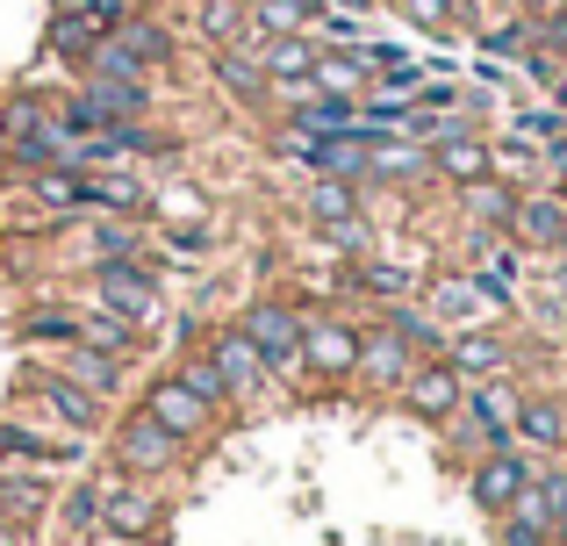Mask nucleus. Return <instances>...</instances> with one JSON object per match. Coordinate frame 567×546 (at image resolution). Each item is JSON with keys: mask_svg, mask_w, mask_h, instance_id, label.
Returning a JSON list of instances; mask_svg holds the SVG:
<instances>
[{"mask_svg": "<svg viewBox=\"0 0 567 546\" xmlns=\"http://www.w3.org/2000/svg\"><path fill=\"white\" fill-rule=\"evenodd\" d=\"M237 331L259 346L266 374H274L280 389L309 381L302 374V302H295V295H251V302L237 309Z\"/></svg>", "mask_w": 567, "mask_h": 546, "instance_id": "obj_1", "label": "nucleus"}, {"mask_svg": "<svg viewBox=\"0 0 567 546\" xmlns=\"http://www.w3.org/2000/svg\"><path fill=\"white\" fill-rule=\"evenodd\" d=\"M86 288H94V309L137 323V331L166 323V288H158V267H152V259H109V267L86 274Z\"/></svg>", "mask_w": 567, "mask_h": 546, "instance_id": "obj_2", "label": "nucleus"}, {"mask_svg": "<svg viewBox=\"0 0 567 546\" xmlns=\"http://www.w3.org/2000/svg\"><path fill=\"white\" fill-rule=\"evenodd\" d=\"M517 403H525L517 374H503V381H467V403H460V418H453V439H460L467 453L517 446Z\"/></svg>", "mask_w": 567, "mask_h": 546, "instance_id": "obj_3", "label": "nucleus"}, {"mask_svg": "<svg viewBox=\"0 0 567 546\" xmlns=\"http://www.w3.org/2000/svg\"><path fill=\"white\" fill-rule=\"evenodd\" d=\"M109 453H115V475L123 482H158V475H181L194 446H181V439H173L166 424H152L144 410H130L123 424H109Z\"/></svg>", "mask_w": 567, "mask_h": 546, "instance_id": "obj_4", "label": "nucleus"}, {"mask_svg": "<svg viewBox=\"0 0 567 546\" xmlns=\"http://www.w3.org/2000/svg\"><path fill=\"white\" fill-rule=\"evenodd\" d=\"M22 403L37 410V418L65 424V439H101V432H109V403L86 395L80 381H65L58 367H29V374H22Z\"/></svg>", "mask_w": 567, "mask_h": 546, "instance_id": "obj_5", "label": "nucleus"}, {"mask_svg": "<svg viewBox=\"0 0 567 546\" xmlns=\"http://www.w3.org/2000/svg\"><path fill=\"white\" fill-rule=\"evenodd\" d=\"M302 374L331 389L360 374V323L338 309H302Z\"/></svg>", "mask_w": 567, "mask_h": 546, "instance_id": "obj_6", "label": "nucleus"}, {"mask_svg": "<svg viewBox=\"0 0 567 546\" xmlns=\"http://www.w3.org/2000/svg\"><path fill=\"white\" fill-rule=\"evenodd\" d=\"M532 475H539V453L525 446H496V453H474L467 461V496L482 518H503V511L517 504V496L532 490Z\"/></svg>", "mask_w": 567, "mask_h": 546, "instance_id": "obj_7", "label": "nucleus"}, {"mask_svg": "<svg viewBox=\"0 0 567 546\" xmlns=\"http://www.w3.org/2000/svg\"><path fill=\"white\" fill-rule=\"evenodd\" d=\"M137 410H144V418H152V424H166V432L181 439V446H202V439L216 432V410H208L202 395H194L187 381L173 374V367H166V374H152V381H144Z\"/></svg>", "mask_w": 567, "mask_h": 546, "instance_id": "obj_8", "label": "nucleus"}, {"mask_svg": "<svg viewBox=\"0 0 567 546\" xmlns=\"http://www.w3.org/2000/svg\"><path fill=\"white\" fill-rule=\"evenodd\" d=\"M101 533H109L115 546H123V539H144V546H152L158 533H166V504H158L152 482H123V475L109 467V496H101Z\"/></svg>", "mask_w": 567, "mask_h": 546, "instance_id": "obj_9", "label": "nucleus"}, {"mask_svg": "<svg viewBox=\"0 0 567 546\" xmlns=\"http://www.w3.org/2000/svg\"><path fill=\"white\" fill-rule=\"evenodd\" d=\"M202 352L216 360V374L230 381V403H237V410H245V403H266V395L280 389V381L266 374L259 346H251V338L237 331V323H223V331H208V338H202Z\"/></svg>", "mask_w": 567, "mask_h": 546, "instance_id": "obj_10", "label": "nucleus"}, {"mask_svg": "<svg viewBox=\"0 0 567 546\" xmlns=\"http://www.w3.org/2000/svg\"><path fill=\"white\" fill-rule=\"evenodd\" d=\"M395 403L410 410L416 424H453L460 403H467V381H460L453 360H416V374L395 389Z\"/></svg>", "mask_w": 567, "mask_h": 546, "instance_id": "obj_11", "label": "nucleus"}, {"mask_svg": "<svg viewBox=\"0 0 567 546\" xmlns=\"http://www.w3.org/2000/svg\"><path fill=\"white\" fill-rule=\"evenodd\" d=\"M410 374H416V352L402 346L388 323H360V374H352V381L374 389V395H395Z\"/></svg>", "mask_w": 567, "mask_h": 546, "instance_id": "obj_12", "label": "nucleus"}, {"mask_svg": "<svg viewBox=\"0 0 567 546\" xmlns=\"http://www.w3.org/2000/svg\"><path fill=\"white\" fill-rule=\"evenodd\" d=\"M208 80H216V94L237 101V109H266V101H274V80H266V65H259L251 43H223V51H208Z\"/></svg>", "mask_w": 567, "mask_h": 546, "instance_id": "obj_13", "label": "nucleus"}, {"mask_svg": "<svg viewBox=\"0 0 567 546\" xmlns=\"http://www.w3.org/2000/svg\"><path fill=\"white\" fill-rule=\"evenodd\" d=\"M72 94L94 109L101 130H115V123H152V109H158V86L152 80H80Z\"/></svg>", "mask_w": 567, "mask_h": 546, "instance_id": "obj_14", "label": "nucleus"}, {"mask_svg": "<svg viewBox=\"0 0 567 546\" xmlns=\"http://www.w3.org/2000/svg\"><path fill=\"white\" fill-rule=\"evenodd\" d=\"M424 309L445 323V331H482V323H496V302L474 288V274H439V280H424Z\"/></svg>", "mask_w": 567, "mask_h": 546, "instance_id": "obj_15", "label": "nucleus"}, {"mask_svg": "<svg viewBox=\"0 0 567 546\" xmlns=\"http://www.w3.org/2000/svg\"><path fill=\"white\" fill-rule=\"evenodd\" d=\"M445 360L460 367V381H503V374H517V346L496 331V323H482V331H453V338H445Z\"/></svg>", "mask_w": 567, "mask_h": 546, "instance_id": "obj_16", "label": "nucleus"}, {"mask_svg": "<svg viewBox=\"0 0 567 546\" xmlns=\"http://www.w3.org/2000/svg\"><path fill=\"white\" fill-rule=\"evenodd\" d=\"M511 238L525 245V253H539V259H554V267H567V202H560V195H525V202H517Z\"/></svg>", "mask_w": 567, "mask_h": 546, "instance_id": "obj_17", "label": "nucleus"}, {"mask_svg": "<svg viewBox=\"0 0 567 546\" xmlns=\"http://www.w3.org/2000/svg\"><path fill=\"white\" fill-rule=\"evenodd\" d=\"M517 446L539 453V461H560L567 453V395L525 389V403H517Z\"/></svg>", "mask_w": 567, "mask_h": 546, "instance_id": "obj_18", "label": "nucleus"}, {"mask_svg": "<svg viewBox=\"0 0 567 546\" xmlns=\"http://www.w3.org/2000/svg\"><path fill=\"white\" fill-rule=\"evenodd\" d=\"M416 181H431V144H416V137H374L367 144V187H416Z\"/></svg>", "mask_w": 567, "mask_h": 546, "instance_id": "obj_19", "label": "nucleus"}, {"mask_svg": "<svg viewBox=\"0 0 567 546\" xmlns=\"http://www.w3.org/2000/svg\"><path fill=\"white\" fill-rule=\"evenodd\" d=\"M109 37L123 43V58L144 72V80H152V72H166L173 58H181V37H173V22H166V14H144V8L130 14L123 29H109Z\"/></svg>", "mask_w": 567, "mask_h": 546, "instance_id": "obj_20", "label": "nucleus"}, {"mask_svg": "<svg viewBox=\"0 0 567 546\" xmlns=\"http://www.w3.org/2000/svg\"><path fill=\"white\" fill-rule=\"evenodd\" d=\"M86 439H51V432H29V424L0 418V461L8 467H80Z\"/></svg>", "mask_w": 567, "mask_h": 546, "instance_id": "obj_21", "label": "nucleus"}, {"mask_svg": "<svg viewBox=\"0 0 567 546\" xmlns=\"http://www.w3.org/2000/svg\"><path fill=\"white\" fill-rule=\"evenodd\" d=\"M488 173H496V152H488L482 130H460V137H439V144H431V181L474 187V181H488Z\"/></svg>", "mask_w": 567, "mask_h": 546, "instance_id": "obj_22", "label": "nucleus"}, {"mask_svg": "<svg viewBox=\"0 0 567 546\" xmlns=\"http://www.w3.org/2000/svg\"><path fill=\"white\" fill-rule=\"evenodd\" d=\"M453 195H460V216H467V230H503V238H511L525 187H517V181H503V173H488V181L453 187Z\"/></svg>", "mask_w": 567, "mask_h": 546, "instance_id": "obj_23", "label": "nucleus"}, {"mask_svg": "<svg viewBox=\"0 0 567 546\" xmlns=\"http://www.w3.org/2000/svg\"><path fill=\"white\" fill-rule=\"evenodd\" d=\"M86 209L94 216H130V224H137V216L152 209V187H144L130 166H94L86 173Z\"/></svg>", "mask_w": 567, "mask_h": 546, "instance_id": "obj_24", "label": "nucleus"}, {"mask_svg": "<svg viewBox=\"0 0 567 546\" xmlns=\"http://www.w3.org/2000/svg\"><path fill=\"white\" fill-rule=\"evenodd\" d=\"M51 367L65 381H80L86 395H101V403H115V395H123V381H130V360H109V352H94V346H58Z\"/></svg>", "mask_w": 567, "mask_h": 546, "instance_id": "obj_25", "label": "nucleus"}, {"mask_svg": "<svg viewBox=\"0 0 567 546\" xmlns=\"http://www.w3.org/2000/svg\"><path fill=\"white\" fill-rule=\"evenodd\" d=\"M0 511L14 518L22 539H29V525L51 518V482H43V467H8L0 461Z\"/></svg>", "mask_w": 567, "mask_h": 546, "instance_id": "obj_26", "label": "nucleus"}, {"mask_svg": "<svg viewBox=\"0 0 567 546\" xmlns=\"http://www.w3.org/2000/svg\"><path fill=\"white\" fill-rule=\"evenodd\" d=\"M317 94H346V101H360L367 86H374V65H367V51L360 43H323L317 51Z\"/></svg>", "mask_w": 567, "mask_h": 546, "instance_id": "obj_27", "label": "nucleus"}, {"mask_svg": "<svg viewBox=\"0 0 567 546\" xmlns=\"http://www.w3.org/2000/svg\"><path fill=\"white\" fill-rule=\"evenodd\" d=\"M381 323L416 352V360H445V338H453V331H445L424 302H381Z\"/></svg>", "mask_w": 567, "mask_h": 546, "instance_id": "obj_28", "label": "nucleus"}, {"mask_svg": "<svg viewBox=\"0 0 567 546\" xmlns=\"http://www.w3.org/2000/svg\"><path fill=\"white\" fill-rule=\"evenodd\" d=\"M352 288H360L367 302H416V295H424V280L402 267V259L367 253V259H352Z\"/></svg>", "mask_w": 567, "mask_h": 546, "instance_id": "obj_29", "label": "nucleus"}, {"mask_svg": "<svg viewBox=\"0 0 567 546\" xmlns=\"http://www.w3.org/2000/svg\"><path fill=\"white\" fill-rule=\"evenodd\" d=\"M288 130L295 137H346V130H360V101L346 94H309L288 109Z\"/></svg>", "mask_w": 567, "mask_h": 546, "instance_id": "obj_30", "label": "nucleus"}, {"mask_svg": "<svg viewBox=\"0 0 567 546\" xmlns=\"http://www.w3.org/2000/svg\"><path fill=\"white\" fill-rule=\"evenodd\" d=\"M323 0H251V37H317Z\"/></svg>", "mask_w": 567, "mask_h": 546, "instance_id": "obj_31", "label": "nucleus"}, {"mask_svg": "<svg viewBox=\"0 0 567 546\" xmlns=\"http://www.w3.org/2000/svg\"><path fill=\"white\" fill-rule=\"evenodd\" d=\"M194 37L208 43V51H223V43H245L251 37V0H194Z\"/></svg>", "mask_w": 567, "mask_h": 546, "instance_id": "obj_32", "label": "nucleus"}, {"mask_svg": "<svg viewBox=\"0 0 567 546\" xmlns=\"http://www.w3.org/2000/svg\"><path fill=\"white\" fill-rule=\"evenodd\" d=\"M496 546H554V511L539 490H525L511 511L496 518Z\"/></svg>", "mask_w": 567, "mask_h": 546, "instance_id": "obj_33", "label": "nucleus"}, {"mask_svg": "<svg viewBox=\"0 0 567 546\" xmlns=\"http://www.w3.org/2000/svg\"><path fill=\"white\" fill-rule=\"evenodd\" d=\"M302 216L317 230H331V224H352V216H367V187H352V181H309V195H302Z\"/></svg>", "mask_w": 567, "mask_h": 546, "instance_id": "obj_34", "label": "nucleus"}, {"mask_svg": "<svg viewBox=\"0 0 567 546\" xmlns=\"http://www.w3.org/2000/svg\"><path fill=\"white\" fill-rule=\"evenodd\" d=\"M14 338L22 346H80V309L72 302H37L14 317Z\"/></svg>", "mask_w": 567, "mask_h": 546, "instance_id": "obj_35", "label": "nucleus"}, {"mask_svg": "<svg viewBox=\"0 0 567 546\" xmlns=\"http://www.w3.org/2000/svg\"><path fill=\"white\" fill-rule=\"evenodd\" d=\"M474 51H482V58H496V65L525 58V51H532V14H525V8H503V14H488V22L474 29Z\"/></svg>", "mask_w": 567, "mask_h": 546, "instance_id": "obj_36", "label": "nucleus"}, {"mask_svg": "<svg viewBox=\"0 0 567 546\" xmlns=\"http://www.w3.org/2000/svg\"><path fill=\"white\" fill-rule=\"evenodd\" d=\"M80 346L109 352V360H137V352H144V331H137V323H123V317H109V309H94V302H86V309H80Z\"/></svg>", "mask_w": 567, "mask_h": 546, "instance_id": "obj_37", "label": "nucleus"}, {"mask_svg": "<svg viewBox=\"0 0 567 546\" xmlns=\"http://www.w3.org/2000/svg\"><path fill=\"white\" fill-rule=\"evenodd\" d=\"M173 374H181V381H187V389H194V395H202V403H208V410H216V418H223V410H237V403H230V381H223V374H216V360H208V352H202V346H181V352H173Z\"/></svg>", "mask_w": 567, "mask_h": 546, "instance_id": "obj_38", "label": "nucleus"}, {"mask_svg": "<svg viewBox=\"0 0 567 546\" xmlns=\"http://www.w3.org/2000/svg\"><path fill=\"white\" fill-rule=\"evenodd\" d=\"M58 123V109L43 94H8L0 101V144H22V137H43Z\"/></svg>", "mask_w": 567, "mask_h": 546, "instance_id": "obj_39", "label": "nucleus"}, {"mask_svg": "<svg viewBox=\"0 0 567 546\" xmlns=\"http://www.w3.org/2000/svg\"><path fill=\"white\" fill-rule=\"evenodd\" d=\"M511 130H517L525 144H539V158H554V166L567 158V115L554 109V101H546V109H517Z\"/></svg>", "mask_w": 567, "mask_h": 546, "instance_id": "obj_40", "label": "nucleus"}, {"mask_svg": "<svg viewBox=\"0 0 567 546\" xmlns=\"http://www.w3.org/2000/svg\"><path fill=\"white\" fill-rule=\"evenodd\" d=\"M101 496H109V475L72 482V490H65V504H51V511H58V525H65L72 539H80V533H101Z\"/></svg>", "mask_w": 567, "mask_h": 546, "instance_id": "obj_41", "label": "nucleus"}, {"mask_svg": "<svg viewBox=\"0 0 567 546\" xmlns=\"http://www.w3.org/2000/svg\"><path fill=\"white\" fill-rule=\"evenodd\" d=\"M94 43H101V29L86 22V14H65V8H58V22H51V51H58V58L86 65V58H94Z\"/></svg>", "mask_w": 567, "mask_h": 546, "instance_id": "obj_42", "label": "nucleus"}, {"mask_svg": "<svg viewBox=\"0 0 567 546\" xmlns=\"http://www.w3.org/2000/svg\"><path fill=\"white\" fill-rule=\"evenodd\" d=\"M152 216H166V224H202L208 202H202V187L173 181V187H152Z\"/></svg>", "mask_w": 567, "mask_h": 546, "instance_id": "obj_43", "label": "nucleus"}, {"mask_svg": "<svg viewBox=\"0 0 567 546\" xmlns=\"http://www.w3.org/2000/svg\"><path fill=\"white\" fill-rule=\"evenodd\" d=\"M58 8H65V14H86V22L109 37V29H123L130 14H137V0H58Z\"/></svg>", "mask_w": 567, "mask_h": 546, "instance_id": "obj_44", "label": "nucleus"}, {"mask_svg": "<svg viewBox=\"0 0 567 546\" xmlns=\"http://www.w3.org/2000/svg\"><path fill=\"white\" fill-rule=\"evenodd\" d=\"M208 245H216V230H208V224H173V230H166V253H173V259H202Z\"/></svg>", "mask_w": 567, "mask_h": 546, "instance_id": "obj_45", "label": "nucleus"}, {"mask_svg": "<svg viewBox=\"0 0 567 546\" xmlns=\"http://www.w3.org/2000/svg\"><path fill=\"white\" fill-rule=\"evenodd\" d=\"M546 101H554V109L567 115V72H560V80H554V86H546Z\"/></svg>", "mask_w": 567, "mask_h": 546, "instance_id": "obj_46", "label": "nucleus"}, {"mask_svg": "<svg viewBox=\"0 0 567 546\" xmlns=\"http://www.w3.org/2000/svg\"><path fill=\"white\" fill-rule=\"evenodd\" d=\"M323 8H338V14H367L374 0H323Z\"/></svg>", "mask_w": 567, "mask_h": 546, "instance_id": "obj_47", "label": "nucleus"}, {"mask_svg": "<svg viewBox=\"0 0 567 546\" xmlns=\"http://www.w3.org/2000/svg\"><path fill=\"white\" fill-rule=\"evenodd\" d=\"M554 195H560V202H567V158H560V181H554Z\"/></svg>", "mask_w": 567, "mask_h": 546, "instance_id": "obj_48", "label": "nucleus"}, {"mask_svg": "<svg viewBox=\"0 0 567 546\" xmlns=\"http://www.w3.org/2000/svg\"><path fill=\"white\" fill-rule=\"evenodd\" d=\"M554 546H567V518H560V525H554Z\"/></svg>", "mask_w": 567, "mask_h": 546, "instance_id": "obj_49", "label": "nucleus"}]
</instances>
